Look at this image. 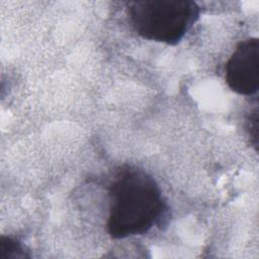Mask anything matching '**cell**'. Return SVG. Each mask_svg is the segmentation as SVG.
Instances as JSON below:
<instances>
[{
  "mask_svg": "<svg viewBox=\"0 0 259 259\" xmlns=\"http://www.w3.org/2000/svg\"><path fill=\"white\" fill-rule=\"evenodd\" d=\"M30 255L26 247L16 238L9 236L0 237V259H24Z\"/></svg>",
  "mask_w": 259,
  "mask_h": 259,
  "instance_id": "obj_4",
  "label": "cell"
},
{
  "mask_svg": "<svg viewBox=\"0 0 259 259\" xmlns=\"http://www.w3.org/2000/svg\"><path fill=\"white\" fill-rule=\"evenodd\" d=\"M107 232L113 239L142 235L160 225L167 204L156 180L145 170L125 165L109 186Z\"/></svg>",
  "mask_w": 259,
  "mask_h": 259,
  "instance_id": "obj_1",
  "label": "cell"
},
{
  "mask_svg": "<svg viewBox=\"0 0 259 259\" xmlns=\"http://www.w3.org/2000/svg\"><path fill=\"white\" fill-rule=\"evenodd\" d=\"M249 130H250V136L254 139L253 144L255 147L258 145V110L257 107H255L254 112L251 113V117L249 120Z\"/></svg>",
  "mask_w": 259,
  "mask_h": 259,
  "instance_id": "obj_5",
  "label": "cell"
},
{
  "mask_svg": "<svg viewBox=\"0 0 259 259\" xmlns=\"http://www.w3.org/2000/svg\"><path fill=\"white\" fill-rule=\"evenodd\" d=\"M225 80L234 92L251 96L259 88V39L247 38L238 44L225 67Z\"/></svg>",
  "mask_w": 259,
  "mask_h": 259,
  "instance_id": "obj_3",
  "label": "cell"
},
{
  "mask_svg": "<svg viewBox=\"0 0 259 259\" xmlns=\"http://www.w3.org/2000/svg\"><path fill=\"white\" fill-rule=\"evenodd\" d=\"M126 12L143 38L174 46L198 19L200 8L191 0H138L127 3Z\"/></svg>",
  "mask_w": 259,
  "mask_h": 259,
  "instance_id": "obj_2",
  "label": "cell"
}]
</instances>
